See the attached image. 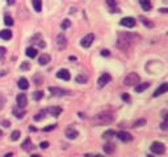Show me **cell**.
<instances>
[{
    "label": "cell",
    "instance_id": "cell-1",
    "mask_svg": "<svg viewBox=\"0 0 168 157\" xmlns=\"http://www.w3.org/2000/svg\"><path fill=\"white\" fill-rule=\"evenodd\" d=\"M135 39H138V37L131 34V33H120L118 41H117V46H118L121 50H127L134 43Z\"/></svg>",
    "mask_w": 168,
    "mask_h": 157
},
{
    "label": "cell",
    "instance_id": "cell-2",
    "mask_svg": "<svg viewBox=\"0 0 168 157\" xmlns=\"http://www.w3.org/2000/svg\"><path fill=\"white\" fill-rule=\"evenodd\" d=\"M114 121V115L112 111H103V113H99L97 115L93 117V125L96 126H105V125H109Z\"/></svg>",
    "mask_w": 168,
    "mask_h": 157
},
{
    "label": "cell",
    "instance_id": "cell-3",
    "mask_svg": "<svg viewBox=\"0 0 168 157\" xmlns=\"http://www.w3.org/2000/svg\"><path fill=\"white\" fill-rule=\"evenodd\" d=\"M139 81V75H137L135 72H130L125 78H124V85L126 87H134L137 85Z\"/></svg>",
    "mask_w": 168,
    "mask_h": 157
},
{
    "label": "cell",
    "instance_id": "cell-4",
    "mask_svg": "<svg viewBox=\"0 0 168 157\" xmlns=\"http://www.w3.org/2000/svg\"><path fill=\"white\" fill-rule=\"evenodd\" d=\"M150 149H151V152L155 153V155H163L166 152V145L160 142H155V143L151 144Z\"/></svg>",
    "mask_w": 168,
    "mask_h": 157
},
{
    "label": "cell",
    "instance_id": "cell-5",
    "mask_svg": "<svg viewBox=\"0 0 168 157\" xmlns=\"http://www.w3.org/2000/svg\"><path fill=\"white\" fill-rule=\"evenodd\" d=\"M93 41H95V34L93 33H89V34H87L86 37L82 38L80 45H82V47L88 49V47H91V45L93 43Z\"/></svg>",
    "mask_w": 168,
    "mask_h": 157
},
{
    "label": "cell",
    "instance_id": "cell-6",
    "mask_svg": "<svg viewBox=\"0 0 168 157\" xmlns=\"http://www.w3.org/2000/svg\"><path fill=\"white\" fill-rule=\"evenodd\" d=\"M49 91H50V93H51L53 96H57V97L70 94V91H67V89H63V88H58V87H50Z\"/></svg>",
    "mask_w": 168,
    "mask_h": 157
},
{
    "label": "cell",
    "instance_id": "cell-7",
    "mask_svg": "<svg viewBox=\"0 0 168 157\" xmlns=\"http://www.w3.org/2000/svg\"><path fill=\"white\" fill-rule=\"evenodd\" d=\"M116 136L118 138L121 142H124V143H129V142H131V140H133L131 134H129V132H126V131H120V132H117V134H116Z\"/></svg>",
    "mask_w": 168,
    "mask_h": 157
},
{
    "label": "cell",
    "instance_id": "cell-8",
    "mask_svg": "<svg viewBox=\"0 0 168 157\" xmlns=\"http://www.w3.org/2000/svg\"><path fill=\"white\" fill-rule=\"evenodd\" d=\"M137 24V21L135 19H133V17H124L121 21H120V25L121 26H125V28H134Z\"/></svg>",
    "mask_w": 168,
    "mask_h": 157
},
{
    "label": "cell",
    "instance_id": "cell-9",
    "mask_svg": "<svg viewBox=\"0 0 168 157\" xmlns=\"http://www.w3.org/2000/svg\"><path fill=\"white\" fill-rule=\"evenodd\" d=\"M16 101H17V106L20 109H24L25 106L28 105V98H26V94L24 93H20L17 94V97H16Z\"/></svg>",
    "mask_w": 168,
    "mask_h": 157
},
{
    "label": "cell",
    "instance_id": "cell-10",
    "mask_svg": "<svg viewBox=\"0 0 168 157\" xmlns=\"http://www.w3.org/2000/svg\"><path fill=\"white\" fill-rule=\"evenodd\" d=\"M57 46H58L59 50H63L67 46V38L64 37L63 33H60V34H58V37H57Z\"/></svg>",
    "mask_w": 168,
    "mask_h": 157
},
{
    "label": "cell",
    "instance_id": "cell-11",
    "mask_svg": "<svg viewBox=\"0 0 168 157\" xmlns=\"http://www.w3.org/2000/svg\"><path fill=\"white\" fill-rule=\"evenodd\" d=\"M110 80H112V77H110L109 74H103L101 76H100L97 84H99V87H100V88H104L106 84H109V83H110Z\"/></svg>",
    "mask_w": 168,
    "mask_h": 157
},
{
    "label": "cell",
    "instance_id": "cell-12",
    "mask_svg": "<svg viewBox=\"0 0 168 157\" xmlns=\"http://www.w3.org/2000/svg\"><path fill=\"white\" fill-rule=\"evenodd\" d=\"M57 77L58 78H62V80H64V81H69L70 78H71V75H70V72L67 71V70H59L58 72H57Z\"/></svg>",
    "mask_w": 168,
    "mask_h": 157
},
{
    "label": "cell",
    "instance_id": "cell-13",
    "mask_svg": "<svg viewBox=\"0 0 168 157\" xmlns=\"http://www.w3.org/2000/svg\"><path fill=\"white\" fill-rule=\"evenodd\" d=\"M46 113L53 115V117H59L60 113H62V109L60 108H57V106H50V108L46 109Z\"/></svg>",
    "mask_w": 168,
    "mask_h": 157
},
{
    "label": "cell",
    "instance_id": "cell-14",
    "mask_svg": "<svg viewBox=\"0 0 168 157\" xmlns=\"http://www.w3.org/2000/svg\"><path fill=\"white\" fill-rule=\"evenodd\" d=\"M167 91H168V84H167V83H163V84H161V85L154 92L153 96H154V97H159V96H161L163 93H166Z\"/></svg>",
    "mask_w": 168,
    "mask_h": 157
},
{
    "label": "cell",
    "instance_id": "cell-15",
    "mask_svg": "<svg viewBox=\"0 0 168 157\" xmlns=\"http://www.w3.org/2000/svg\"><path fill=\"white\" fill-rule=\"evenodd\" d=\"M77 136H79V132H77L76 130H74V128H69V130L66 131V138H67V139L74 140V139H76Z\"/></svg>",
    "mask_w": 168,
    "mask_h": 157
},
{
    "label": "cell",
    "instance_id": "cell-16",
    "mask_svg": "<svg viewBox=\"0 0 168 157\" xmlns=\"http://www.w3.org/2000/svg\"><path fill=\"white\" fill-rule=\"evenodd\" d=\"M150 87V83H142V84H137L135 87H134V91H135L137 93H142L144 92L146 89Z\"/></svg>",
    "mask_w": 168,
    "mask_h": 157
},
{
    "label": "cell",
    "instance_id": "cell-17",
    "mask_svg": "<svg viewBox=\"0 0 168 157\" xmlns=\"http://www.w3.org/2000/svg\"><path fill=\"white\" fill-rule=\"evenodd\" d=\"M103 148H104V152L106 155H112L116 151V145L113 143H105V145H104Z\"/></svg>",
    "mask_w": 168,
    "mask_h": 157
},
{
    "label": "cell",
    "instance_id": "cell-18",
    "mask_svg": "<svg viewBox=\"0 0 168 157\" xmlns=\"http://www.w3.org/2000/svg\"><path fill=\"white\" fill-rule=\"evenodd\" d=\"M17 85H19V88L21 89V91H26V89L29 88V81H28L25 77H21L17 81Z\"/></svg>",
    "mask_w": 168,
    "mask_h": 157
},
{
    "label": "cell",
    "instance_id": "cell-19",
    "mask_svg": "<svg viewBox=\"0 0 168 157\" xmlns=\"http://www.w3.org/2000/svg\"><path fill=\"white\" fill-rule=\"evenodd\" d=\"M22 149L26 151V152H30V151H33V148H34V145H33V143L30 142V139H26L24 143H22Z\"/></svg>",
    "mask_w": 168,
    "mask_h": 157
},
{
    "label": "cell",
    "instance_id": "cell-20",
    "mask_svg": "<svg viewBox=\"0 0 168 157\" xmlns=\"http://www.w3.org/2000/svg\"><path fill=\"white\" fill-rule=\"evenodd\" d=\"M106 4H108V7L110 8V12H120V9L117 8V2L116 0H106Z\"/></svg>",
    "mask_w": 168,
    "mask_h": 157
},
{
    "label": "cell",
    "instance_id": "cell-21",
    "mask_svg": "<svg viewBox=\"0 0 168 157\" xmlns=\"http://www.w3.org/2000/svg\"><path fill=\"white\" fill-rule=\"evenodd\" d=\"M0 38H2V39H5V41H8V39L12 38V32L8 30V29L0 30Z\"/></svg>",
    "mask_w": 168,
    "mask_h": 157
},
{
    "label": "cell",
    "instance_id": "cell-22",
    "mask_svg": "<svg viewBox=\"0 0 168 157\" xmlns=\"http://www.w3.org/2000/svg\"><path fill=\"white\" fill-rule=\"evenodd\" d=\"M139 4H141V7L143 11H150L151 8H153V5H151V2L150 0H139Z\"/></svg>",
    "mask_w": 168,
    "mask_h": 157
},
{
    "label": "cell",
    "instance_id": "cell-23",
    "mask_svg": "<svg viewBox=\"0 0 168 157\" xmlns=\"http://www.w3.org/2000/svg\"><path fill=\"white\" fill-rule=\"evenodd\" d=\"M38 63H40L41 66H46L50 63V55H46V54H42L40 59H38Z\"/></svg>",
    "mask_w": 168,
    "mask_h": 157
},
{
    "label": "cell",
    "instance_id": "cell-24",
    "mask_svg": "<svg viewBox=\"0 0 168 157\" xmlns=\"http://www.w3.org/2000/svg\"><path fill=\"white\" fill-rule=\"evenodd\" d=\"M32 4L36 12H41L42 11V0H32Z\"/></svg>",
    "mask_w": 168,
    "mask_h": 157
},
{
    "label": "cell",
    "instance_id": "cell-25",
    "mask_svg": "<svg viewBox=\"0 0 168 157\" xmlns=\"http://www.w3.org/2000/svg\"><path fill=\"white\" fill-rule=\"evenodd\" d=\"M46 109H43V110H41V111H38V113L34 115V121H37V122H40V121H42L45 117H46Z\"/></svg>",
    "mask_w": 168,
    "mask_h": 157
},
{
    "label": "cell",
    "instance_id": "cell-26",
    "mask_svg": "<svg viewBox=\"0 0 168 157\" xmlns=\"http://www.w3.org/2000/svg\"><path fill=\"white\" fill-rule=\"evenodd\" d=\"M26 57H29V58H36L37 57V50L34 47H28L26 49Z\"/></svg>",
    "mask_w": 168,
    "mask_h": 157
},
{
    "label": "cell",
    "instance_id": "cell-27",
    "mask_svg": "<svg viewBox=\"0 0 168 157\" xmlns=\"http://www.w3.org/2000/svg\"><path fill=\"white\" fill-rule=\"evenodd\" d=\"M75 80H76L77 84H86L88 81V76H86V75H77Z\"/></svg>",
    "mask_w": 168,
    "mask_h": 157
},
{
    "label": "cell",
    "instance_id": "cell-28",
    "mask_svg": "<svg viewBox=\"0 0 168 157\" xmlns=\"http://www.w3.org/2000/svg\"><path fill=\"white\" fill-rule=\"evenodd\" d=\"M113 136H116V132L113 130H106L104 134H103V139H112Z\"/></svg>",
    "mask_w": 168,
    "mask_h": 157
},
{
    "label": "cell",
    "instance_id": "cell-29",
    "mask_svg": "<svg viewBox=\"0 0 168 157\" xmlns=\"http://www.w3.org/2000/svg\"><path fill=\"white\" fill-rule=\"evenodd\" d=\"M13 114H15V117L17 118V119H21V118H24V115H25V110H24V109H22V110L15 109V110H13Z\"/></svg>",
    "mask_w": 168,
    "mask_h": 157
},
{
    "label": "cell",
    "instance_id": "cell-30",
    "mask_svg": "<svg viewBox=\"0 0 168 157\" xmlns=\"http://www.w3.org/2000/svg\"><path fill=\"white\" fill-rule=\"evenodd\" d=\"M4 24L5 25H7V26H12L13 24H15V22H13V19L12 17H11V16H4Z\"/></svg>",
    "mask_w": 168,
    "mask_h": 157
},
{
    "label": "cell",
    "instance_id": "cell-31",
    "mask_svg": "<svg viewBox=\"0 0 168 157\" xmlns=\"http://www.w3.org/2000/svg\"><path fill=\"white\" fill-rule=\"evenodd\" d=\"M41 39H42L41 34H38V33H37V34H34V36L30 38V43H38V42L41 41Z\"/></svg>",
    "mask_w": 168,
    "mask_h": 157
},
{
    "label": "cell",
    "instance_id": "cell-32",
    "mask_svg": "<svg viewBox=\"0 0 168 157\" xmlns=\"http://www.w3.org/2000/svg\"><path fill=\"white\" fill-rule=\"evenodd\" d=\"M139 19H141V21L143 22V25H144V26H147V28H153V26H154V24H153V22H151L150 20H147V19L142 17V16H141V17H139Z\"/></svg>",
    "mask_w": 168,
    "mask_h": 157
},
{
    "label": "cell",
    "instance_id": "cell-33",
    "mask_svg": "<svg viewBox=\"0 0 168 157\" xmlns=\"http://www.w3.org/2000/svg\"><path fill=\"white\" fill-rule=\"evenodd\" d=\"M42 97H43V92H41V91H37V92L33 93V98H34L36 101H40Z\"/></svg>",
    "mask_w": 168,
    "mask_h": 157
},
{
    "label": "cell",
    "instance_id": "cell-34",
    "mask_svg": "<svg viewBox=\"0 0 168 157\" xmlns=\"http://www.w3.org/2000/svg\"><path fill=\"white\" fill-rule=\"evenodd\" d=\"M20 135H21V134H20V131H17V130H16V131H13L12 134H11V140H13V142H16V140H19Z\"/></svg>",
    "mask_w": 168,
    "mask_h": 157
},
{
    "label": "cell",
    "instance_id": "cell-35",
    "mask_svg": "<svg viewBox=\"0 0 168 157\" xmlns=\"http://www.w3.org/2000/svg\"><path fill=\"white\" fill-rule=\"evenodd\" d=\"M70 26H71V21H70V20H63V22H62V24H60V28H62L63 30L69 29Z\"/></svg>",
    "mask_w": 168,
    "mask_h": 157
},
{
    "label": "cell",
    "instance_id": "cell-36",
    "mask_svg": "<svg viewBox=\"0 0 168 157\" xmlns=\"http://www.w3.org/2000/svg\"><path fill=\"white\" fill-rule=\"evenodd\" d=\"M143 125H146V119H138L135 123L133 125V127H141Z\"/></svg>",
    "mask_w": 168,
    "mask_h": 157
},
{
    "label": "cell",
    "instance_id": "cell-37",
    "mask_svg": "<svg viewBox=\"0 0 168 157\" xmlns=\"http://www.w3.org/2000/svg\"><path fill=\"white\" fill-rule=\"evenodd\" d=\"M57 127V125H49L47 127H45V128H42V131L43 132H49V131H53L54 128Z\"/></svg>",
    "mask_w": 168,
    "mask_h": 157
},
{
    "label": "cell",
    "instance_id": "cell-38",
    "mask_svg": "<svg viewBox=\"0 0 168 157\" xmlns=\"http://www.w3.org/2000/svg\"><path fill=\"white\" fill-rule=\"evenodd\" d=\"M29 67H30V64L28 63V62H24V63L20 66V70L21 71H26V70H29Z\"/></svg>",
    "mask_w": 168,
    "mask_h": 157
},
{
    "label": "cell",
    "instance_id": "cell-39",
    "mask_svg": "<svg viewBox=\"0 0 168 157\" xmlns=\"http://www.w3.org/2000/svg\"><path fill=\"white\" fill-rule=\"evenodd\" d=\"M4 105H5V97L3 96L2 93H0V110L4 108Z\"/></svg>",
    "mask_w": 168,
    "mask_h": 157
},
{
    "label": "cell",
    "instance_id": "cell-40",
    "mask_svg": "<svg viewBox=\"0 0 168 157\" xmlns=\"http://www.w3.org/2000/svg\"><path fill=\"white\" fill-rule=\"evenodd\" d=\"M49 145H50L49 142H41V143H40V148H41V149H47Z\"/></svg>",
    "mask_w": 168,
    "mask_h": 157
},
{
    "label": "cell",
    "instance_id": "cell-41",
    "mask_svg": "<svg viewBox=\"0 0 168 157\" xmlns=\"http://www.w3.org/2000/svg\"><path fill=\"white\" fill-rule=\"evenodd\" d=\"M5 53H7V49L3 47V46H0V58H4Z\"/></svg>",
    "mask_w": 168,
    "mask_h": 157
},
{
    "label": "cell",
    "instance_id": "cell-42",
    "mask_svg": "<svg viewBox=\"0 0 168 157\" xmlns=\"http://www.w3.org/2000/svg\"><path fill=\"white\" fill-rule=\"evenodd\" d=\"M122 100L124 101H130V97H129L127 93H122Z\"/></svg>",
    "mask_w": 168,
    "mask_h": 157
},
{
    "label": "cell",
    "instance_id": "cell-43",
    "mask_svg": "<svg viewBox=\"0 0 168 157\" xmlns=\"http://www.w3.org/2000/svg\"><path fill=\"white\" fill-rule=\"evenodd\" d=\"M109 50H101V55L103 57H109Z\"/></svg>",
    "mask_w": 168,
    "mask_h": 157
},
{
    "label": "cell",
    "instance_id": "cell-44",
    "mask_svg": "<svg viewBox=\"0 0 168 157\" xmlns=\"http://www.w3.org/2000/svg\"><path fill=\"white\" fill-rule=\"evenodd\" d=\"M34 81H36V84H37V85H40V84L42 83V78H40L38 76H34Z\"/></svg>",
    "mask_w": 168,
    "mask_h": 157
},
{
    "label": "cell",
    "instance_id": "cell-45",
    "mask_svg": "<svg viewBox=\"0 0 168 157\" xmlns=\"http://www.w3.org/2000/svg\"><path fill=\"white\" fill-rule=\"evenodd\" d=\"M38 46H40L41 49H43L45 46H46V43H45V42H43V39H41V41H40V42H38Z\"/></svg>",
    "mask_w": 168,
    "mask_h": 157
},
{
    "label": "cell",
    "instance_id": "cell-46",
    "mask_svg": "<svg viewBox=\"0 0 168 157\" xmlns=\"http://www.w3.org/2000/svg\"><path fill=\"white\" fill-rule=\"evenodd\" d=\"M167 121L168 119H164V122L161 123V130H167Z\"/></svg>",
    "mask_w": 168,
    "mask_h": 157
},
{
    "label": "cell",
    "instance_id": "cell-47",
    "mask_svg": "<svg viewBox=\"0 0 168 157\" xmlns=\"http://www.w3.org/2000/svg\"><path fill=\"white\" fill-rule=\"evenodd\" d=\"M2 125H3L4 127H9V126H11V122H8V121H3V122H2Z\"/></svg>",
    "mask_w": 168,
    "mask_h": 157
},
{
    "label": "cell",
    "instance_id": "cell-48",
    "mask_svg": "<svg viewBox=\"0 0 168 157\" xmlns=\"http://www.w3.org/2000/svg\"><path fill=\"white\" fill-rule=\"evenodd\" d=\"M159 11H160L161 13H167V12H168V9H167V8H160Z\"/></svg>",
    "mask_w": 168,
    "mask_h": 157
},
{
    "label": "cell",
    "instance_id": "cell-49",
    "mask_svg": "<svg viewBox=\"0 0 168 157\" xmlns=\"http://www.w3.org/2000/svg\"><path fill=\"white\" fill-rule=\"evenodd\" d=\"M15 2H16V0H8V4H9V5H13Z\"/></svg>",
    "mask_w": 168,
    "mask_h": 157
},
{
    "label": "cell",
    "instance_id": "cell-50",
    "mask_svg": "<svg viewBox=\"0 0 168 157\" xmlns=\"http://www.w3.org/2000/svg\"><path fill=\"white\" fill-rule=\"evenodd\" d=\"M69 59H70L71 62H75V60H76V57H70Z\"/></svg>",
    "mask_w": 168,
    "mask_h": 157
},
{
    "label": "cell",
    "instance_id": "cell-51",
    "mask_svg": "<svg viewBox=\"0 0 168 157\" xmlns=\"http://www.w3.org/2000/svg\"><path fill=\"white\" fill-rule=\"evenodd\" d=\"M5 74H7V72H5V71H0V77H2V76H4Z\"/></svg>",
    "mask_w": 168,
    "mask_h": 157
},
{
    "label": "cell",
    "instance_id": "cell-52",
    "mask_svg": "<svg viewBox=\"0 0 168 157\" xmlns=\"http://www.w3.org/2000/svg\"><path fill=\"white\" fill-rule=\"evenodd\" d=\"M29 131H36V127H32V126H30V127H29Z\"/></svg>",
    "mask_w": 168,
    "mask_h": 157
},
{
    "label": "cell",
    "instance_id": "cell-53",
    "mask_svg": "<svg viewBox=\"0 0 168 157\" xmlns=\"http://www.w3.org/2000/svg\"><path fill=\"white\" fill-rule=\"evenodd\" d=\"M79 117H80V118H86V115H84L83 113H79Z\"/></svg>",
    "mask_w": 168,
    "mask_h": 157
},
{
    "label": "cell",
    "instance_id": "cell-54",
    "mask_svg": "<svg viewBox=\"0 0 168 157\" xmlns=\"http://www.w3.org/2000/svg\"><path fill=\"white\" fill-rule=\"evenodd\" d=\"M0 136H2V131H0Z\"/></svg>",
    "mask_w": 168,
    "mask_h": 157
}]
</instances>
